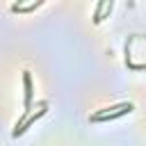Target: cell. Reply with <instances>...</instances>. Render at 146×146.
Here are the masks:
<instances>
[{"label": "cell", "instance_id": "3957f363", "mask_svg": "<svg viewBox=\"0 0 146 146\" xmlns=\"http://www.w3.org/2000/svg\"><path fill=\"white\" fill-rule=\"evenodd\" d=\"M36 7H41V2H32V5H14L11 9H14V11H32V9H36Z\"/></svg>", "mask_w": 146, "mask_h": 146}, {"label": "cell", "instance_id": "7a4b0ae2", "mask_svg": "<svg viewBox=\"0 0 146 146\" xmlns=\"http://www.w3.org/2000/svg\"><path fill=\"white\" fill-rule=\"evenodd\" d=\"M46 107H48V103H46V100H43V103H39V110H36V114H30V116H27V121H23V125H21L18 130H14V137L23 135V132H25V130H27L32 123H36V119H41V116L46 114Z\"/></svg>", "mask_w": 146, "mask_h": 146}, {"label": "cell", "instance_id": "6da1fadb", "mask_svg": "<svg viewBox=\"0 0 146 146\" xmlns=\"http://www.w3.org/2000/svg\"><path fill=\"white\" fill-rule=\"evenodd\" d=\"M132 112V103H119V105H112V107H103L100 112L91 114V121H114L123 114Z\"/></svg>", "mask_w": 146, "mask_h": 146}]
</instances>
